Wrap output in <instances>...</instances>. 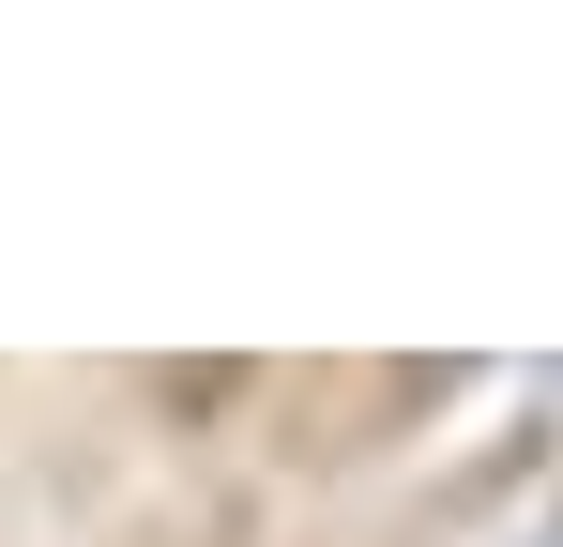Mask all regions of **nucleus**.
<instances>
[{
  "mask_svg": "<svg viewBox=\"0 0 563 547\" xmlns=\"http://www.w3.org/2000/svg\"><path fill=\"white\" fill-rule=\"evenodd\" d=\"M503 547H563V502H549V517H533V533H503Z\"/></svg>",
  "mask_w": 563,
  "mask_h": 547,
  "instance_id": "f257e3e1",
  "label": "nucleus"
}]
</instances>
